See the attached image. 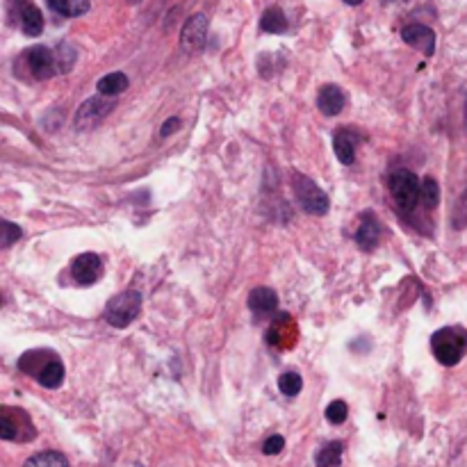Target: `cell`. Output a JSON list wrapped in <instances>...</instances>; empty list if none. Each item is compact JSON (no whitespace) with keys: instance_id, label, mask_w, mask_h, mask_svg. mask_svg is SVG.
<instances>
[{"instance_id":"cell-13","label":"cell","mask_w":467,"mask_h":467,"mask_svg":"<svg viewBox=\"0 0 467 467\" xmlns=\"http://www.w3.org/2000/svg\"><path fill=\"white\" fill-rule=\"evenodd\" d=\"M249 308L258 317H267L276 313L278 308V294L272 288H256L249 294Z\"/></svg>"},{"instance_id":"cell-12","label":"cell","mask_w":467,"mask_h":467,"mask_svg":"<svg viewBox=\"0 0 467 467\" xmlns=\"http://www.w3.org/2000/svg\"><path fill=\"white\" fill-rule=\"evenodd\" d=\"M347 105V96L338 85H326L317 96V108L324 117H338Z\"/></svg>"},{"instance_id":"cell-19","label":"cell","mask_w":467,"mask_h":467,"mask_svg":"<svg viewBox=\"0 0 467 467\" xmlns=\"http://www.w3.org/2000/svg\"><path fill=\"white\" fill-rule=\"evenodd\" d=\"M292 324L294 322L288 315L278 317L274 322V326L267 333L269 344H272V347H281V342H288V347H294V342H292Z\"/></svg>"},{"instance_id":"cell-17","label":"cell","mask_w":467,"mask_h":467,"mask_svg":"<svg viewBox=\"0 0 467 467\" xmlns=\"http://www.w3.org/2000/svg\"><path fill=\"white\" fill-rule=\"evenodd\" d=\"M37 381H39V385H44L46 390H57V388H60V385L64 383V365H62V360L57 356L48 360L44 370L39 372Z\"/></svg>"},{"instance_id":"cell-5","label":"cell","mask_w":467,"mask_h":467,"mask_svg":"<svg viewBox=\"0 0 467 467\" xmlns=\"http://www.w3.org/2000/svg\"><path fill=\"white\" fill-rule=\"evenodd\" d=\"M26 431L30 438H35V426H32L30 417L23 411H16V408L3 406L0 408V438L3 440H26L21 433Z\"/></svg>"},{"instance_id":"cell-30","label":"cell","mask_w":467,"mask_h":467,"mask_svg":"<svg viewBox=\"0 0 467 467\" xmlns=\"http://www.w3.org/2000/svg\"><path fill=\"white\" fill-rule=\"evenodd\" d=\"M176 130H180V119H176V117H171L165 126H162V130H160V135L162 137H169V135H174Z\"/></svg>"},{"instance_id":"cell-9","label":"cell","mask_w":467,"mask_h":467,"mask_svg":"<svg viewBox=\"0 0 467 467\" xmlns=\"http://www.w3.org/2000/svg\"><path fill=\"white\" fill-rule=\"evenodd\" d=\"M71 276L78 285H94L103 276V262L96 253H80L71 265Z\"/></svg>"},{"instance_id":"cell-22","label":"cell","mask_w":467,"mask_h":467,"mask_svg":"<svg viewBox=\"0 0 467 467\" xmlns=\"http://www.w3.org/2000/svg\"><path fill=\"white\" fill-rule=\"evenodd\" d=\"M51 10L73 19V16H83L89 12V0H48Z\"/></svg>"},{"instance_id":"cell-10","label":"cell","mask_w":467,"mask_h":467,"mask_svg":"<svg viewBox=\"0 0 467 467\" xmlns=\"http://www.w3.org/2000/svg\"><path fill=\"white\" fill-rule=\"evenodd\" d=\"M401 39H404L408 46L420 48L426 57H431L433 51H436V32L422 26V23H411V26H406L401 30Z\"/></svg>"},{"instance_id":"cell-20","label":"cell","mask_w":467,"mask_h":467,"mask_svg":"<svg viewBox=\"0 0 467 467\" xmlns=\"http://www.w3.org/2000/svg\"><path fill=\"white\" fill-rule=\"evenodd\" d=\"M96 87H98V94H103V96H119L121 92L128 89V76L121 71L108 73V76H103L98 80Z\"/></svg>"},{"instance_id":"cell-4","label":"cell","mask_w":467,"mask_h":467,"mask_svg":"<svg viewBox=\"0 0 467 467\" xmlns=\"http://www.w3.org/2000/svg\"><path fill=\"white\" fill-rule=\"evenodd\" d=\"M388 187H390V194H392V199H395V203L406 212H411L417 206V201H422L420 178L408 169L395 171L388 180Z\"/></svg>"},{"instance_id":"cell-7","label":"cell","mask_w":467,"mask_h":467,"mask_svg":"<svg viewBox=\"0 0 467 467\" xmlns=\"http://www.w3.org/2000/svg\"><path fill=\"white\" fill-rule=\"evenodd\" d=\"M26 60H28V67L32 71V76H35L37 80H48L60 71L57 69V57L48 46L28 48Z\"/></svg>"},{"instance_id":"cell-2","label":"cell","mask_w":467,"mask_h":467,"mask_svg":"<svg viewBox=\"0 0 467 467\" xmlns=\"http://www.w3.org/2000/svg\"><path fill=\"white\" fill-rule=\"evenodd\" d=\"M139 313H142V294L137 290H128L108 301L105 322L112 324L114 329H126L139 317Z\"/></svg>"},{"instance_id":"cell-1","label":"cell","mask_w":467,"mask_h":467,"mask_svg":"<svg viewBox=\"0 0 467 467\" xmlns=\"http://www.w3.org/2000/svg\"><path fill=\"white\" fill-rule=\"evenodd\" d=\"M431 351L440 365L454 367L467 351V331L463 326H445L431 335Z\"/></svg>"},{"instance_id":"cell-32","label":"cell","mask_w":467,"mask_h":467,"mask_svg":"<svg viewBox=\"0 0 467 467\" xmlns=\"http://www.w3.org/2000/svg\"><path fill=\"white\" fill-rule=\"evenodd\" d=\"M128 3H139V0H128Z\"/></svg>"},{"instance_id":"cell-3","label":"cell","mask_w":467,"mask_h":467,"mask_svg":"<svg viewBox=\"0 0 467 467\" xmlns=\"http://www.w3.org/2000/svg\"><path fill=\"white\" fill-rule=\"evenodd\" d=\"M292 187H294V196H297L299 206L308 212V215H317L322 217L329 212L331 201L326 192L319 187L315 180H310L303 174H292Z\"/></svg>"},{"instance_id":"cell-8","label":"cell","mask_w":467,"mask_h":467,"mask_svg":"<svg viewBox=\"0 0 467 467\" xmlns=\"http://www.w3.org/2000/svg\"><path fill=\"white\" fill-rule=\"evenodd\" d=\"M206 37H208V16L194 14L192 19H187L183 32H180V46L190 53L201 51L206 46Z\"/></svg>"},{"instance_id":"cell-11","label":"cell","mask_w":467,"mask_h":467,"mask_svg":"<svg viewBox=\"0 0 467 467\" xmlns=\"http://www.w3.org/2000/svg\"><path fill=\"white\" fill-rule=\"evenodd\" d=\"M381 233L383 228L376 221L374 212H363V221H360V228L356 233V242L363 251H374L381 242Z\"/></svg>"},{"instance_id":"cell-25","label":"cell","mask_w":467,"mask_h":467,"mask_svg":"<svg viewBox=\"0 0 467 467\" xmlns=\"http://www.w3.org/2000/svg\"><path fill=\"white\" fill-rule=\"evenodd\" d=\"M422 203L429 210H433L440 203V187H438V180L426 176L422 180Z\"/></svg>"},{"instance_id":"cell-27","label":"cell","mask_w":467,"mask_h":467,"mask_svg":"<svg viewBox=\"0 0 467 467\" xmlns=\"http://www.w3.org/2000/svg\"><path fill=\"white\" fill-rule=\"evenodd\" d=\"M326 420H329L331 424H342V422H347V415H349V406L344 404L342 399H338V401H331L329 406H326Z\"/></svg>"},{"instance_id":"cell-28","label":"cell","mask_w":467,"mask_h":467,"mask_svg":"<svg viewBox=\"0 0 467 467\" xmlns=\"http://www.w3.org/2000/svg\"><path fill=\"white\" fill-rule=\"evenodd\" d=\"M0 249H10L12 244L16 242V240H21V235H23V231L16 224H12V221H3V228H0Z\"/></svg>"},{"instance_id":"cell-6","label":"cell","mask_w":467,"mask_h":467,"mask_svg":"<svg viewBox=\"0 0 467 467\" xmlns=\"http://www.w3.org/2000/svg\"><path fill=\"white\" fill-rule=\"evenodd\" d=\"M112 96H103L98 94L94 98H87V101L80 105L78 112H76V128L80 130H87V128H94L98 126L101 121L108 117V114L112 112L114 103L110 101Z\"/></svg>"},{"instance_id":"cell-15","label":"cell","mask_w":467,"mask_h":467,"mask_svg":"<svg viewBox=\"0 0 467 467\" xmlns=\"http://www.w3.org/2000/svg\"><path fill=\"white\" fill-rule=\"evenodd\" d=\"M333 149L342 165H354L356 160V137L349 130H338L333 135Z\"/></svg>"},{"instance_id":"cell-29","label":"cell","mask_w":467,"mask_h":467,"mask_svg":"<svg viewBox=\"0 0 467 467\" xmlns=\"http://www.w3.org/2000/svg\"><path fill=\"white\" fill-rule=\"evenodd\" d=\"M283 447H285V438H283V436H269V438L265 440V445H262V454L276 456V454H281V452H283Z\"/></svg>"},{"instance_id":"cell-16","label":"cell","mask_w":467,"mask_h":467,"mask_svg":"<svg viewBox=\"0 0 467 467\" xmlns=\"http://www.w3.org/2000/svg\"><path fill=\"white\" fill-rule=\"evenodd\" d=\"M51 358H55V354L53 351H48V349H37V351H28V354H23L21 356V360H19V370L21 372H26V374H30V376H39V372L44 370L46 367V363Z\"/></svg>"},{"instance_id":"cell-21","label":"cell","mask_w":467,"mask_h":467,"mask_svg":"<svg viewBox=\"0 0 467 467\" xmlns=\"http://www.w3.org/2000/svg\"><path fill=\"white\" fill-rule=\"evenodd\" d=\"M342 452H344V445L340 440H333L329 445H324L315 458L317 467H342Z\"/></svg>"},{"instance_id":"cell-14","label":"cell","mask_w":467,"mask_h":467,"mask_svg":"<svg viewBox=\"0 0 467 467\" xmlns=\"http://www.w3.org/2000/svg\"><path fill=\"white\" fill-rule=\"evenodd\" d=\"M21 28L28 37H39L44 32V14L28 0L21 5Z\"/></svg>"},{"instance_id":"cell-18","label":"cell","mask_w":467,"mask_h":467,"mask_svg":"<svg viewBox=\"0 0 467 467\" xmlns=\"http://www.w3.org/2000/svg\"><path fill=\"white\" fill-rule=\"evenodd\" d=\"M260 30L269 32V35H283V32H288V19H285L281 7H269V10L262 14Z\"/></svg>"},{"instance_id":"cell-26","label":"cell","mask_w":467,"mask_h":467,"mask_svg":"<svg viewBox=\"0 0 467 467\" xmlns=\"http://www.w3.org/2000/svg\"><path fill=\"white\" fill-rule=\"evenodd\" d=\"M55 57H57V69H60V73H67L73 69V64H76V48H71L69 44H60Z\"/></svg>"},{"instance_id":"cell-31","label":"cell","mask_w":467,"mask_h":467,"mask_svg":"<svg viewBox=\"0 0 467 467\" xmlns=\"http://www.w3.org/2000/svg\"><path fill=\"white\" fill-rule=\"evenodd\" d=\"M344 3H347V5H354V7H356V5L363 3V0H344Z\"/></svg>"},{"instance_id":"cell-24","label":"cell","mask_w":467,"mask_h":467,"mask_svg":"<svg viewBox=\"0 0 467 467\" xmlns=\"http://www.w3.org/2000/svg\"><path fill=\"white\" fill-rule=\"evenodd\" d=\"M278 390L283 392L285 397H297L303 390V379L299 372H285L278 379Z\"/></svg>"},{"instance_id":"cell-23","label":"cell","mask_w":467,"mask_h":467,"mask_svg":"<svg viewBox=\"0 0 467 467\" xmlns=\"http://www.w3.org/2000/svg\"><path fill=\"white\" fill-rule=\"evenodd\" d=\"M23 467H69V461L60 452H39L30 456Z\"/></svg>"}]
</instances>
